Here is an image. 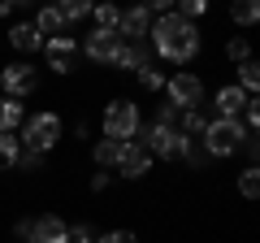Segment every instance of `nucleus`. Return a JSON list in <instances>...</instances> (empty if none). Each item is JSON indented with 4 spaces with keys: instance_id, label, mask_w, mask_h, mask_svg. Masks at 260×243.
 I'll return each instance as SVG.
<instances>
[{
    "instance_id": "nucleus-11",
    "label": "nucleus",
    "mask_w": 260,
    "mask_h": 243,
    "mask_svg": "<svg viewBox=\"0 0 260 243\" xmlns=\"http://www.w3.org/2000/svg\"><path fill=\"white\" fill-rule=\"evenodd\" d=\"M117 174H126V178H148V174H152V157H148V148H143L139 139L121 143V157H117Z\"/></svg>"
},
{
    "instance_id": "nucleus-16",
    "label": "nucleus",
    "mask_w": 260,
    "mask_h": 243,
    "mask_svg": "<svg viewBox=\"0 0 260 243\" xmlns=\"http://www.w3.org/2000/svg\"><path fill=\"white\" fill-rule=\"evenodd\" d=\"M22 122H26V104H22V100H9V96H0V131H5V135H18Z\"/></svg>"
},
{
    "instance_id": "nucleus-17",
    "label": "nucleus",
    "mask_w": 260,
    "mask_h": 243,
    "mask_svg": "<svg viewBox=\"0 0 260 243\" xmlns=\"http://www.w3.org/2000/svg\"><path fill=\"white\" fill-rule=\"evenodd\" d=\"M30 22L39 26V35H44V39H52V35H70V26H65V18H61V9H56V5H52V9H39Z\"/></svg>"
},
{
    "instance_id": "nucleus-5",
    "label": "nucleus",
    "mask_w": 260,
    "mask_h": 243,
    "mask_svg": "<svg viewBox=\"0 0 260 243\" xmlns=\"http://www.w3.org/2000/svg\"><path fill=\"white\" fill-rule=\"evenodd\" d=\"M204 78L195 74V70H178V74H169L165 78V104L169 109H178V113H186V109H204Z\"/></svg>"
},
{
    "instance_id": "nucleus-30",
    "label": "nucleus",
    "mask_w": 260,
    "mask_h": 243,
    "mask_svg": "<svg viewBox=\"0 0 260 243\" xmlns=\"http://www.w3.org/2000/svg\"><path fill=\"white\" fill-rule=\"evenodd\" d=\"M109 183H113V174H109V169H95V174H91V191H104Z\"/></svg>"
},
{
    "instance_id": "nucleus-31",
    "label": "nucleus",
    "mask_w": 260,
    "mask_h": 243,
    "mask_svg": "<svg viewBox=\"0 0 260 243\" xmlns=\"http://www.w3.org/2000/svg\"><path fill=\"white\" fill-rule=\"evenodd\" d=\"M18 165H22V169H44V157H35V152H22Z\"/></svg>"
},
{
    "instance_id": "nucleus-32",
    "label": "nucleus",
    "mask_w": 260,
    "mask_h": 243,
    "mask_svg": "<svg viewBox=\"0 0 260 243\" xmlns=\"http://www.w3.org/2000/svg\"><path fill=\"white\" fill-rule=\"evenodd\" d=\"M22 13V5H13V0H5V5H0V18H18Z\"/></svg>"
},
{
    "instance_id": "nucleus-1",
    "label": "nucleus",
    "mask_w": 260,
    "mask_h": 243,
    "mask_svg": "<svg viewBox=\"0 0 260 243\" xmlns=\"http://www.w3.org/2000/svg\"><path fill=\"white\" fill-rule=\"evenodd\" d=\"M148 44H152V52H156L160 61H169V66H191L195 56H200V48H204V35H200L195 22H182L178 13H165V18L152 22Z\"/></svg>"
},
{
    "instance_id": "nucleus-10",
    "label": "nucleus",
    "mask_w": 260,
    "mask_h": 243,
    "mask_svg": "<svg viewBox=\"0 0 260 243\" xmlns=\"http://www.w3.org/2000/svg\"><path fill=\"white\" fill-rule=\"evenodd\" d=\"M152 31V13L148 5H135V9H121V22H117V39L121 44H143Z\"/></svg>"
},
{
    "instance_id": "nucleus-29",
    "label": "nucleus",
    "mask_w": 260,
    "mask_h": 243,
    "mask_svg": "<svg viewBox=\"0 0 260 243\" xmlns=\"http://www.w3.org/2000/svg\"><path fill=\"white\" fill-rule=\"evenodd\" d=\"M95 243H139V234H135V230H126V226H117V230L95 234Z\"/></svg>"
},
{
    "instance_id": "nucleus-15",
    "label": "nucleus",
    "mask_w": 260,
    "mask_h": 243,
    "mask_svg": "<svg viewBox=\"0 0 260 243\" xmlns=\"http://www.w3.org/2000/svg\"><path fill=\"white\" fill-rule=\"evenodd\" d=\"M247 100H251V96H243L234 83H225V87H217V96H213V109H217V117H239V113L247 109Z\"/></svg>"
},
{
    "instance_id": "nucleus-26",
    "label": "nucleus",
    "mask_w": 260,
    "mask_h": 243,
    "mask_svg": "<svg viewBox=\"0 0 260 243\" xmlns=\"http://www.w3.org/2000/svg\"><path fill=\"white\" fill-rule=\"evenodd\" d=\"M230 22H239V26H256V22H260V9L251 5V0H243V5H230Z\"/></svg>"
},
{
    "instance_id": "nucleus-27",
    "label": "nucleus",
    "mask_w": 260,
    "mask_h": 243,
    "mask_svg": "<svg viewBox=\"0 0 260 243\" xmlns=\"http://www.w3.org/2000/svg\"><path fill=\"white\" fill-rule=\"evenodd\" d=\"M174 13H178L182 22H195V26H200V18L208 13V0H182V5H178Z\"/></svg>"
},
{
    "instance_id": "nucleus-19",
    "label": "nucleus",
    "mask_w": 260,
    "mask_h": 243,
    "mask_svg": "<svg viewBox=\"0 0 260 243\" xmlns=\"http://www.w3.org/2000/svg\"><path fill=\"white\" fill-rule=\"evenodd\" d=\"M174 126L186 135V139H200V135H204V126H208V117H204V109H186V113H178Z\"/></svg>"
},
{
    "instance_id": "nucleus-4",
    "label": "nucleus",
    "mask_w": 260,
    "mask_h": 243,
    "mask_svg": "<svg viewBox=\"0 0 260 243\" xmlns=\"http://www.w3.org/2000/svg\"><path fill=\"white\" fill-rule=\"evenodd\" d=\"M243 139H247V131H243L239 117H208L204 135H200V148L208 152V161H225L243 148Z\"/></svg>"
},
{
    "instance_id": "nucleus-18",
    "label": "nucleus",
    "mask_w": 260,
    "mask_h": 243,
    "mask_svg": "<svg viewBox=\"0 0 260 243\" xmlns=\"http://www.w3.org/2000/svg\"><path fill=\"white\" fill-rule=\"evenodd\" d=\"M117 157H121V143H113V139H95L91 143V161H95V169H117Z\"/></svg>"
},
{
    "instance_id": "nucleus-23",
    "label": "nucleus",
    "mask_w": 260,
    "mask_h": 243,
    "mask_svg": "<svg viewBox=\"0 0 260 243\" xmlns=\"http://www.w3.org/2000/svg\"><path fill=\"white\" fill-rule=\"evenodd\" d=\"M225 61H230V66H243V61H251V44L243 35H230L225 39Z\"/></svg>"
},
{
    "instance_id": "nucleus-20",
    "label": "nucleus",
    "mask_w": 260,
    "mask_h": 243,
    "mask_svg": "<svg viewBox=\"0 0 260 243\" xmlns=\"http://www.w3.org/2000/svg\"><path fill=\"white\" fill-rule=\"evenodd\" d=\"M18 157H22L18 135H5V131H0V174H5V169H18Z\"/></svg>"
},
{
    "instance_id": "nucleus-7",
    "label": "nucleus",
    "mask_w": 260,
    "mask_h": 243,
    "mask_svg": "<svg viewBox=\"0 0 260 243\" xmlns=\"http://www.w3.org/2000/svg\"><path fill=\"white\" fill-rule=\"evenodd\" d=\"M35 87H39V70L30 61H9V66L0 70V92L9 96V100H26Z\"/></svg>"
},
{
    "instance_id": "nucleus-28",
    "label": "nucleus",
    "mask_w": 260,
    "mask_h": 243,
    "mask_svg": "<svg viewBox=\"0 0 260 243\" xmlns=\"http://www.w3.org/2000/svg\"><path fill=\"white\" fill-rule=\"evenodd\" d=\"M65 243H95V226H91V222L65 226Z\"/></svg>"
},
{
    "instance_id": "nucleus-13",
    "label": "nucleus",
    "mask_w": 260,
    "mask_h": 243,
    "mask_svg": "<svg viewBox=\"0 0 260 243\" xmlns=\"http://www.w3.org/2000/svg\"><path fill=\"white\" fill-rule=\"evenodd\" d=\"M109 66L121 70V74H139L143 66H152V52H148V44H117Z\"/></svg>"
},
{
    "instance_id": "nucleus-12",
    "label": "nucleus",
    "mask_w": 260,
    "mask_h": 243,
    "mask_svg": "<svg viewBox=\"0 0 260 243\" xmlns=\"http://www.w3.org/2000/svg\"><path fill=\"white\" fill-rule=\"evenodd\" d=\"M9 48L30 61L35 52H44V35H39L35 22H13V26H9Z\"/></svg>"
},
{
    "instance_id": "nucleus-8",
    "label": "nucleus",
    "mask_w": 260,
    "mask_h": 243,
    "mask_svg": "<svg viewBox=\"0 0 260 243\" xmlns=\"http://www.w3.org/2000/svg\"><path fill=\"white\" fill-rule=\"evenodd\" d=\"M44 56H48V70L56 78L74 74V61H78V35H52L44 39Z\"/></svg>"
},
{
    "instance_id": "nucleus-24",
    "label": "nucleus",
    "mask_w": 260,
    "mask_h": 243,
    "mask_svg": "<svg viewBox=\"0 0 260 243\" xmlns=\"http://www.w3.org/2000/svg\"><path fill=\"white\" fill-rule=\"evenodd\" d=\"M135 78H139V87H143V92H165V70H160L156 61H152V66H143Z\"/></svg>"
},
{
    "instance_id": "nucleus-21",
    "label": "nucleus",
    "mask_w": 260,
    "mask_h": 243,
    "mask_svg": "<svg viewBox=\"0 0 260 243\" xmlns=\"http://www.w3.org/2000/svg\"><path fill=\"white\" fill-rule=\"evenodd\" d=\"M91 18H95V31H113V35H117L121 9H117V5H95V9H91Z\"/></svg>"
},
{
    "instance_id": "nucleus-25",
    "label": "nucleus",
    "mask_w": 260,
    "mask_h": 243,
    "mask_svg": "<svg viewBox=\"0 0 260 243\" xmlns=\"http://www.w3.org/2000/svg\"><path fill=\"white\" fill-rule=\"evenodd\" d=\"M56 9H61L65 26H74V22H87V18H91V5H87V0H65V5H56Z\"/></svg>"
},
{
    "instance_id": "nucleus-3",
    "label": "nucleus",
    "mask_w": 260,
    "mask_h": 243,
    "mask_svg": "<svg viewBox=\"0 0 260 243\" xmlns=\"http://www.w3.org/2000/svg\"><path fill=\"white\" fill-rule=\"evenodd\" d=\"M61 135H65V126H61V113H52V109H39V113H30L26 122H22V135H18V143H22V152H35V157H48V152L61 143Z\"/></svg>"
},
{
    "instance_id": "nucleus-2",
    "label": "nucleus",
    "mask_w": 260,
    "mask_h": 243,
    "mask_svg": "<svg viewBox=\"0 0 260 243\" xmlns=\"http://www.w3.org/2000/svg\"><path fill=\"white\" fill-rule=\"evenodd\" d=\"M100 131H104V139H113V143L139 139V131H143V113H139V104L130 100V96L109 100V104H104V113H100Z\"/></svg>"
},
{
    "instance_id": "nucleus-6",
    "label": "nucleus",
    "mask_w": 260,
    "mask_h": 243,
    "mask_svg": "<svg viewBox=\"0 0 260 243\" xmlns=\"http://www.w3.org/2000/svg\"><path fill=\"white\" fill-rule=\"evenodd\" d=\"M143 135V148H148V157H160V161H182V152H186V135L178 131V126H160V122H152L148 131H139Z\"/></svg>"
},
{
    "instance_id": "nucleus-22",
    "label": "nucleus",
    "mask_w": 260,
    "mask_h": 243,
    "mask_svg": "<svg viewBox=\"0 0 260 243\" xmlns=\"http://www.w3.org/2000/svg\"><path fill=\"white\" fill-rule=\"evenodd\" d=\"M239 196L243 200H256L260 196V169L256 165H243L239 169Z\"/></svg>"
},
{
    "instance_id": "nucleus-14",
    "label": "nucleus",
    "mask_w": 260,
    "mask_h": 243,
    "mask_svg": "<svg viewBox=\"0 0 260 243\" xmlns=\"http://www.w3.org/2000/svg\"><path fill=\"white\" fill-rule=\"evenodd\" d=\"M65 226L70 222H61L56 213H39V217H30L26 239L30 243H65Z\"/></svg>"
},
{
    "instance_id": "nucleus-9",
    "label": "nucleus",
    "mask_w": 260,
    "mask_h": 243,
    "mask_svg": "<svg viewBox=\"0 0 260 243\" xmlns=\"http://www.w3.org/2000/svg\"><path fill=\"white\" fill-rule=\"evenodd\" d=\"M117 44H121V39L113 35V31H95V26H91L83 39H78V52H83L91 66H109L113 52H117Z\"/></svg>"
}]
</instances>
